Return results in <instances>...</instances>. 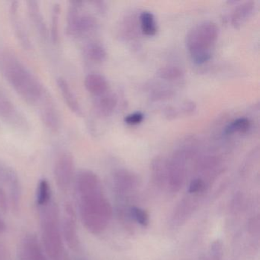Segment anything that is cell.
<instances>
[{"instance_id":"25","label":"cell","mask_w":260,"mask_h":260,"mask_svg":"<svg viewBox=\"0 0 260 260\" xmlns=\"http://www.w3.org/2000/svg\"><path fill=\"white\" fill-rule=\"evenodd\" d=\"M223 257V247L220 240L213 242L211 246V260H222Z\"/></svg>"},{"instance_id":"2","label":"cell","mask_w":260,"mask_h":260,"mask_svg":"<svg viewBox=\"0 0 260 260\" xmlns=\"http://www.w3.org/2000/svg\"><path fill=\"white\" fill-rule=\"evenodd\" d=\"M0 71L9 84L28 103H40L46 94L39 79L14 54H0Z\"/></svg>"},{"instance_id":"10","label":"cell","mask_w":260,"mask_h":260,"mask_svg":"<svg viewBox=\"0 0 260 260\" xmlns=\"http://www.w3.org/2000/svg\"><path fill=\"white\" fill-rule=\"evenodd\" d=\"M18 254L19 260H48L43 246L33 234H26L22 239Z\"/></svg>"},{"instance_id":"26","label":"cell","mask_w":260,"mask_h":260,"mask_svg":"<svg viewBox=\"0 0 260 260\" xmlns=\"http://www.w3.org/2000/svg\"><path fill=\"white\" fill-rule=\"evenodd\" d=\"M144 118V115L141 112H135L134 113L127 115L124 121H125L127 124H130V125H136V124L142 122Z\"/></svg>"},{"instance_id":"9","label":"cell","mask_w":260,"mask_h":260,"mask_svg":"<svg viewBox=\"0 0 260 260\" xmlns=\"http://www.w3.org/2000/svg\"><path fill=\"white\" fill-rule=\"evenodd\" d=\"M61 228L63 240L71 249H77L79 247L80 241L77 234L76 216L72 205L69 202L65 204Z\"/></svg>"},{"instance_id":"23","label":"cell","mask_w":260,"mask_h":260,"mask_svg":"<svg viewBox=\"0 0 260 260\" xmlns=\"http://www.w3.org/2000/svg\"><path fill=\"white\" fill-rule=\"evenodd\" d=\"M251 126V122L249 118H239L231 121L226 128H225V133L230 135V134L235 133V132H247Z\"/></svg>"},{"instance_id":"27","label":"cell","mask_w":260,"mask_h":260,"mask_svg":"<svg viewBox=\"0 0 260 260\" xmlns=\"http://www.w3.org/2000/svg\"><path fill=\"white\" fill-rule=\"evenodd\" d=\"M205 183L203 180L200 179H196L191 181L189 186V192L191 194H196V193L202 192L205 189Z\"/></svg>"},{"instance_id":"20","label":"cell","mask_w":260,"mask_h":260,"mask_svg":"<svg viewBox=\"0 0 260 260\" xmlns=\"http://www.w3.org/2000/svg\"><path fill=\"white\" fill-rule=\"evenodd\" d=\"M141 30L144 34L153 36L157 31L154 15L150 11H143L140 15Z\"/></svg>"},{"instance_id":"13","label":"cell","mask_w":260,"mask_h":260,"mask_svg":"<svg viewBox=\"0 0 260 260\" xmlns=\"http://www.w3.org/2000/svg\"><path fill=\"white\" fill-rule=\"evenodd\" d=\"M27 7H28L30 19H31L36 31L39 33L41 38L46 39L48 36V28H47L46 23L44 19L39 3L35 0H30L27 2Z\"/></svg>"},{"instance_id":"3","label":"cell","mask_w":260,"mask_h":260,"mask_svg":"<svg viewBox=\"0 0 260 260\" xmlns=\"http://www.w3.org/2000/svg\"><path fill=\"white\" fill-rule=\"evenodd\" d=\"M42 246L51 260H70L64 247L60 210L51 201L39 208Z\"/></svg>"},{"instance_id":"17","label":"cell","mask_w":260,"mask_h":260,"mask_svg":"<svg viewBox=\"0 0 260 260\" xmlns=\"http://www.w3.org/2000/svg\"><path fill=\"white\" fill-rule=\"evenodd\" d=\"M84 85L88 92L95 96L103 95L105 92H107L108 87H109L106 79L101 74H95V73H92L86 76Z\"/></svg>"},{"instance_id":"31","label":"cell","mask_w":260,"mask_h":260,"mask_svg":"<svg viewBox=\"0 0 260 260\" xmlns=\"http://www.w3.org/2000/svg\"><path fill=\"white\" fill-rule=\"evenodd\" d=\"M6 229L5 223L4 220H2L1 217H0V234H2Z\"/></svg>"},{"instance_id":"6","label":"cell","mask_w":260,"mask_h":260,"mask_svg":"<svg viewBox=\"0 0 260 260\" xmlns=\"http://www.w3.org/2000/svg\"><path fill=\"white\" fill-rule=\"evenodd\" d=\"M0 187L8 196L12 211L19 212L22 199L20 180L14 169L2 161H0Z\"/></svg>"},{"instance_id":"16","label":"cell","mask_w":260,"mask_h":260,"mask_svg":"<svg viewBox=\"0 0 260 260\" xmlns=\"http://www.w3.org/2000/svg\"><path fill=\"white\" fill-rule=\"evenodd\" d=\"M255 9V2L246 1L234 9L231 16V24L234 28H238L248 20Z\"/></svg>"},{"instance_id":"4","label":"cell","mask_w":260,"mask_h":260,"mask_svg":"<svg viewBox=\"0 0 260 260\" xmlns=\"http://www.w3.org/2000/svg\"><path fill=\"white\" fill-rule=\"evenodd\" d=\"M219 28L211 21L201 22L187 35L186 44L194 63L208 61L211 57V48L218 37Z\"/></svg>"},{"instance_id":"14","label":"cell","mask_w":260,"mask_h":260,"mask_svg":"<svg viewBox=\"0 0 260 260\" xmlns=\"http://www.w3.org/2000/svg\"><path fill=\"white\" fill-rule=\"evenodd\" d=\"M57 83L60 94L68 107L76 115H81L83 114L81 106L68 81L63 77H59Z\"/></svg>"},{"instance_id":"28","label":"cell","mask_w":260,"mask_h":260,"mask_svg":"<svg viewBox=\"0 0 260 260\" xmlns=\"http://www.w3.org/2000/svg\"><path fill=\"white\" fill-rule=\"evenodd\" d=\"M194 109H196V103L191 100H186L184 102L182 103V107H181V111L185 115L192 113Z\"/></svg>"},{"instance_id":"5","label":"cell","mask_w":260,"mask_h":260,"mask_svg":"<svg viewBox=\"0 0 260 260\" xmlns=\"http://www.w3.org/2000/svg\"><path fill=\"white\" fill-rule=\"evenodd\" d=\"M82 1H71L67 14L66 31L69 36L80 37L95 29L96 19L92 15L81 13Z\"/></svg>"},{"instance_id":"12","label":"cell","mask_w":260,"mask_h":260,"mask_svg":"<svg viewBox=\"0 0 260 260\" xmlns=\"http://www.w3.org/2000/svg\"><path fill=\"white\" fill-rule=\"evenodd\" d=\"M19 7V4L17 1H13L11 3L10 8V20L14 28L16 36L20 41L21 44L27 49H29L31 48V41L26 28L24 25L23 21L21 19Z\"/></svg>"},{"instance_id":"8","label":"cell","mask_w":260,"mask_h":260,"mask_svg":"<svg viewBox=\"0 0 260 260\" xmlns=\"http://www.w3.org/2000/svg\"><path fill=\"white\" fill-rule=\"evenodd\" d=\"M0 118L9 125L20 131L28 128V123L25 115L16 107L11 99L0 89Z\"/></svg>"},{"instance_id":"32","label":"cell","mask_w":260,"mask_h":260,"mask_svg":"<svg viewBox=\"0 0 260 260\" xmlns=\"http://www.w3.org/2000/svg\"><path fill=\"white\" fill-rule=\"evenodd\" d=\"M200 260H208V259H207L206 257H202V258H200Z\"/></svg>"},{"instance_id":"30","label":"cell","mask_w":260,"mask_h":260,"mask_svg":"<svg viewBox=\"0 0 260 260\" xmlns=\"http://www.w3.org/2000/svg\"><path fill=\"white\" fill-rule=\"evenodd\" d=\"M173 95L172 94V92L170 90H159L156 91V92H154L153 95V100H162V99L167 98V97L171 96Z\"/></svg>"},{"instance_id":"7","label":"cell","mask_w":260,"mask_h":260,"mask_svg":"<svg viewBox=\"0 0 260 260\" xmlns=\"http://www.w3.org/2000/svg\"><path fill=\"white\" fill-rule=\"evenodd\" d=\"M54 175L59 189L68 191L74 178V160L71 153L66 152L59 155L54 162Z\"/></svg>"},{"instance_id":"18","label":"cell","mask_w":260,"mask_h":260,"mask_svg":"<svg viewBox=\"0 0 260 260\" xmlns=\"http://www.w3.org/2000/svg\"><path fill=\"white\" fill-rule=\"evenodd\" d=\"M84 53L87 59L92 62H103L106 59V51L100 42H92L88 43L84 48Z\"/></svg>"},{"instance_id":"21","label":"cell","mask_w":260,"mask_h":260,"mask_svg":"<svg viewBox=\"0 0 260 260\" xmlns=\"http://www.w3.org/2000/svg\"><path fill=\"white\" fill-rule=\"evenodd\" d=\"M184 73L179 67L167 65L162 67L157 71V75L160 78L167 80H175L183 76Z\"/></svg>"},{"instance_id":"1","label":"cell","mask_w":260,"mask_h":260,"mask_svg":"<svg viewBox=\"0 0 260 260\" xmlns=\"http://www.w3.org/2000/svg\"><path fill=\"white\" fill-rule=\"evenodd\" d=\"M76 188L83 224L91 232L100 233L109 221L111 209L98 176L91 170H81L76 177Z\"/></svg>"},{"instance_id":"19","label":"cell","mask_w":260,"mask_h":260,"mask_svg":"<svg viewBox=\"0 0 260 260\" xmlns=\"http://www.w3.org/2000/svg\"><path fill=\"white\" fill-rule=\"evenodd\" d=\"M36 205L39 208L45 206L52 201L51 199V185L47 179H42L38 184L36 190Z\"/></svg>"},{"instance_id":"11","label":"cell","mask_w":260,"mask_h":260,"mask_svg":"<svg viewBox=\"0 0 260 260\" xmlns=\"http://www.w3.org/2000/svg\"><path fill=\"white\" fill-rule=\"evenodd\" d=\"M42 104L41 106L40 115L47 128L51 132H57L60 127V117L58 110L52 100L45 94L42 99Z\"/></svg>"},{"instance_id":"24","label":"cell","mask_w":260,"mask_h":260,"mask_svg":"<svg viewBox=\"0 0 260 260\" xmlns=\"http://www.w3.org/2000/svg\"><path fill=\"white\" fill-rule=\"evenodd\" d=\"M132 215L141 226H146L149 224V215L144 210L137 207L132 208Z\"/></svg>"},{"instance_id":"15","label":"cell","mask_w":260,"mask_h":260,"mask_svg":"<svg viewBox=\"0 0 260 260\" xmlns=\"http://www.w3.org/2000/svg\"><path fill=\"white\" fill-rule=\"evenodd\" d=\"M117 96L113 92H105L97 96L94 103V109L100 116H109L117 106Z\"/></svg>"},{"instance_id":"22","label":"cell","mask_w":260,"mask_h":260,"mask_svg":"<svg viewBox=\"0 0 260 260\" xmlns=\"http://www.w3.org/2000/svg\"><path fill=\"white\" fill-rule=\"evenodd\" d=\"M60 6L55 4L53 7L52 15H51V37L54 43H57L60 36Z\"/></svg>"},{"instance_id":"29","label":"cell","mask_w":260,"mask_h":260,"mask_svg":"<svg viewBox=\"0 0 260 260\" xmlns=\"http://www.w3.org/2000/svg\"><path fill=\"white\" fill-rule=\"evenodd\" d=\"M164 114L169 119H173V118H176L179 113V111L176 108L173 107V106H168V107L166 108Z\"/></svg>"}]
</instances>
